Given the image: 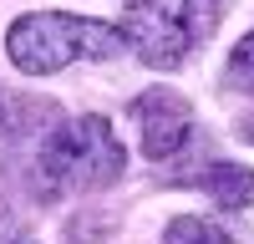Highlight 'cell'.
<instances>
[{
  "label": "cell",
  "instance_id": "6da1fadb",
  "mask_svg": "<svg viewBox=\"0 0 254 244\" xmlns=\"http://www.w3.org/2000/svg\"><path fill=\"white\" fill-rule=\"evenodd\" d=\"M127 168V148L117 142L107 117H76L46 132L36 153V198H66V193H92L117 183Z\"/></svg>",
  "mask_w": 254,
  "mask_h": 244
},
{
  "label": "cell",
  "instance_id": "7a4b0ae2",
  "mask_svg": "<svg viewBox=\"0 0 254 244\" xmlns=\"http://www.w3.org/2000/svg\"><path fill=\"white\" fill-rule=\"evenodd\" d=\"M117 51H127L122 26L66 15V10H31L10 20V31H5V56L26 76H51L71 61H112Z\"/></svg>",
  "mask_w": 254,
  "mask_h": 244
},
{
  "label": "cell",
  "instance_id": "3957f363",
  "mask_svg": "<svg viewBox=\"0 0 254 244\" xmlns=\"http://www.w3.org/2000/svg\"><path fill=\"white\" fill-rule=\"evenodd\" d=\"M214 26H219V0H132L122 10V41L153 71L183 66L188 51L208 41Z\"/></svg>",
  "mask_w": 254,
  "mask_h": 244
},
{
  "label": "cell",
  "instance_id": "277c9868",
  "mask_svg": "<svg viewBox=\"0 0 254 244\" xmlns=\"http://www.w3.org/2000/svg\"><path fill=\"white\" fill-rule=\"evenodd\" d=\"M132 122H137V142H142V158H173L188 148V137H193V107H188V97L168 92V87H153L132 102Z\"/></svg>",
  "mask_w": 254,
  "mask_h": 244
},
{
  "label": "cell",
  "instance_id": "5b68a950",
  "mask_svg": "<svg viewBox=\"0 0 254 244\" xmlns=\"http://www.w3.org/2000/svg\"><path fill=\"white\" fill-rule=\"evenodd\" d=\"M193 183L219 203V209H249L254 203V173L244 163H208L203 173H193Z\"/></svg>",
  "mask_w": 254,
  "mask_h": 244
},
{
  "label": "cell",
  "instance_id": "8992f818",
  "mask_svg": "<svg viewBox=\"0 0 254 244\" xmlns=\"http://www.w3.org/2000/svg\"><path fill=\"white\" fill-rule=\"evenodd\" d=\"M163 244H234V234L214 219H198V214H178L173 224L163 229Z\"/></svg>",
  "mask_w": 254,
  "mask_h": 244
},
{
  "label": "cell",
  "instance_id": "52a82bcc",
  "mask_svg": "<svg viewBox=\"0 0 254 244\" xmlns=\"http://www.w3.org/2000/svg\"><path fill=\"white\" fill-rule=\"evenodd\" d=\"M224 81H229V92H249V97H254V31H249V36L239 41L234 51H229Z\"/></svg>",
  "mask_w": 254,
  "mask_h": 244
},
{
  "label": "cell",
  "instance_id": "ba28073f",
  "mask_svg": "<svg viewBox=\"0 0 254 244\" xmlns=\"http://www.w3.org/2000/svg\"><path fill=\"white\" fill-rule=\"evenodd\" d=\"M239 137H244V142H254V112H249V117L239 122Z\"/></svg>",
  "mask_w": 254,
  "mask_h": 244
},
{
  "label": "cell",
  "instance_id": "9c48e42d",
  "mask_svg": "<svg viewBox=\"0 0 254 244\" xmlns=\"http://www.w3.org/2000/svg\"><path fill=\"white\" fill-rule=\"evenodd\" d=\"M10 224H15V219H10V209H5V198H0V234H5Z\"/></svg>",
  "mask_w": 254,
  "mask_h": 244
},
{
  "label": "cell",
  "instance_id": "30bf717a",
  "mask_svg": "<svg viewBox=\"0 0 254 244\" xmlns=\"http://www.w3.org/2000/svg\"><path fill=\"white\" fill-rule=\"evenodd\" d=\"M10 244H36V239H10Z\"/></svg>",
  "mask_w": 254,
  "mask_h": 244
}]
</instances>
